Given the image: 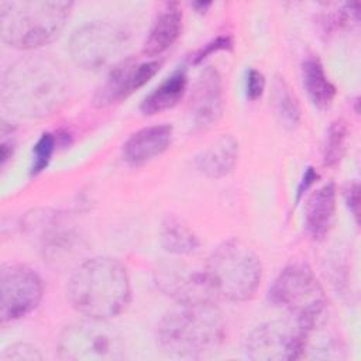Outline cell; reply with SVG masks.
<instances>
[{
	"mask_svg": "<svg viewBox=\"0 0 361 361\" xmlns=\"http://www.w3.org/2000/svg\"><path fill=\"white\" fill-rule=\"evenodd\" d=\"M0 94L3 107L11 114L24 118L44 117L63 103L66 76L49 58H23L4 72Z\"/></svg>",
	"mask_w": 361,
	"mask_h": 361,
	"instance_id": "obj_1",
	"label": "cell"
},
{
	"mask_svg": "<svg viewBox=\"0 0 361 361\" xmlns=\"http://www.w3.org/2000/svg\"><path fill=\"white\" fill-rule=\"evenodd\" d=\"M68 298L72 307L87 319L110 320L118 316L131 300L126 267L109 257L83 261L71 275Z\"/></svg>",
	"mask_w": 361,
	"mask_h": 361,
	"instance_id": "obj_2",
	"label": "cell"
},
{
	"mask_svg": "<svg viewBox=\"0 0 361 361\" xmlns=\"http://www.w3.org/2000/svg\"><path fill=\"white\" fill-rule=\"evenodd\" d=\"M226 323L214 302L179 303L158 324V341L171 355L199 358L224 341Z\"/></svg>",
	"mask_w": 361,
	"mask_h": 361,
	"instance_id": "obj_3",
	"label": "cell"
},
{
	"mask_svg": "<svg viewBox=\"0 0 361 361\" xmlns=\"http://www.w3.org/2000/svg\"><path fill=\"white\" fill-rule=\"evenodd\" d=\"M72 10L62 0H13L0 3V35L17 49H35L62 32Z\"/></svg>",
	"mask_w": 361,
	"mask_h": 361,
	"instance_id": "obj_4",
	"label": "cell"
},
{
	"mask_svg": "<svg viewBox=\"0 0 361 361\" xmlns=\"http://www.w3.org/2000/svg\"><path fill=\"white\" fill-rule=\"evenodd\" d=\"M216 298L245 302L257 292L262 268L255 252L238 240L220 244L203 265Z\"/></svg>",
	"mask_w": 361,
	"mask_h": 361,
	"instance_id": "obj_5",
	"label": "cell"
},
{
	"mask_svg": "<svg viewBox=\"0 0 361 361\" xmlns=\"http://www.w3.org/2000/svg\"><path fill=\"white\" fill-rule=\"evenodd\" d=\"M274 306L295 314L302 327L324 317L327 299L313 271L305 264L285 267L268 290Z\"/></svg>",
	"mask_w": 361,
	"mask_h": 361,
	"instance_id": "obj_6",
	"label": "cell"
},
{
	"mask_svg": "<svg viewBox=\"0 0 361 361\" xmlns=\"http://www.w3.org/2000/svg\"><path fill=\"white\" fill-rule=\"evenodd\" d=\"M107 320L89 319L66 326L58 338V354L69 361H116L124 357V345Z\"/></svg>",
	"mask_w": 361,
	"mask_h": 361,
	"instance_id": "obj_7",
	"label": "cell"
},
{
	"mask_svg": "<svg viewBox=\"0 0 361 361\" xmlns=\"http://www.w3.org/2000/svg\"><path fill=\"white\" fill-rule=\"evenodd\" d=\"M127 44L128 35L121 27L107 21H92L73 31L69 52L80 68L97 71L123 61Z\"/></svg>",
	"mask_w": 361,
	"mask_h": 361,
	"instance_id": "obj_8",
	"label": "cell"
},
{
	"mask_svg": "<svg viewBox=\"0 0 361 361\" xmlns=\"http://www.w3.org/2000/svg\"><path fill=\"white\" fill-rule=\"evenodd\" d=\"M305 330L295 320H272L255 327L245 340V354L257 361L302 358Z\"/></svg>",
	"mask_w": 361,
	"mask_h": 361,
	"instance_id": "obj_9",
	"label": "cell"
},
{
	"mask_svg": "<svg viewBox=\"0 0 361 361\" xmlns=\"http://www.w3.org/2000/svg\"><path fill=\"white\" fill-rule=\"evenodd\" d=\"M39 275L21 264H4L0 269V320L8 323L30 314L42 299Z\"/></svg>",
	"mask_w": 361,
	"mask_h": 361,
	"instance_id": "obj_10",
	"label": "cell"
},
{
	"mask_svg": "<svg viewBox=\"0 0 361 361\" xmlns=\"http://www.w3.org/2000/svg\"><path fill=\"white\" fill-rule=\"evenodd\" d=\"M159 66L161 62L157 59L137 61L134 58H124L110 68L104 82L94 93L93 104L96 107H106L126 99L134 90L144 86L159 71Z\"/></svg>",
	"mask_w": 361,
	"mask_h": 361,
	"instance_id": "obj_11",
	"label": "cell"
},
{
	"mask_svg": "<svg viewBox=\"0 0 361 361\" xmlns=\"http://www.w3.org/2000/svg\"><path fill=\"white\" fill-rule=\"evenodd\" d=\"M155 282L159 289L179 303L214 302L213 293L204 274V268H192L185 264H162L155 271Z\"/></svg>",
	"mask_w": 361,
	"mask_h": 361,
	"instance_id": "obj_12",
	"label": "cell"
},
{
	"mask_svg": "<svg viewBox=\"0 0 361 361\" xmlns=\"http://www.w3.org/2000/svg\"><path fill=\"white\" fill-rule=\"evenodd\" d=\"M223 113V85L214 68H206L197 78L190 97V114L196 127L213 126Z\"/></svg>",
	"mask_w": 361,
	"mask_h": 361,
	"instance_id": "obj_13",
	"label": "cell"
},
{
	"mask_svg": "<svg viewBox=\"0 0 361 361\" xmlns=\"http://www.w3.org/2000/svg\"><path fill=\"white\" fill-rule=\"evenodd\" d=\"M171 124L144 127L128 137L123 145V158L133 166H140L161 155L172 141Z\"/></svg>",
	"mask_w": 361,
	"mask_h": 361,
	"instance_id": "obj_14",
	"label": "cell"
},
{
	"mask_svg": "<svg viewBox=\"0 0 361 361\" xmlns=\"http://www.w3.org/2000/svg\"><path fill=\"white\" fill-rule=\"evenodd\" d=\"M182 8L178 3H166L155 16L142 45V54L154 58L175 44L182 32Z\"/></svg>",
	"mask_w": 361,
	"mask_h": 361,
	"instance_id": "obj_15",
	"label": "cell"
},
{
	"mask_svg": "<svg viewBox=\"0 0 361 361\" xmlns=\"http://www.w3.org/2000/svg\"><path fill=\"white\" fill-rule=\"evenodd\" d=\"M337 190L333 182L316 189L307 199L305 209V227L314 240H322L330 231L336 213Z\"/></svg>",
	"mask_w": 361,
	"mask_h": 361,
	"instance_id": "obj_16",
	"label": "cell"
},
{
	"mask_svg": "<svg viewBox=\"0 0 361 361\" xmlns=\"http://www.w3.org/2000/svg\"><path fill=\"white\" fill-rule=\"evenodd\" d=\"M238 159V142L233 135H220L196 158L195 165L207 178H223L228 175Z\"/></svg>",
	"mask_w": 361,
	"mask_h": 361,
	"instance_id": "obj_17",
	"label": "cell"
},
{
	"mask_svg": "<svg viewBox=\"0 0 361 361\" xmlns=\"http://www.w3.org/2000/svg\"><path fill=\"white\" fill-rule=\"evenodd\" d=\"M188 75L185 69H176L164 79L151 93H148L140 104V110L145 116L162 113L176 106L186 93Z\"/></svg>",
	"mask_w": 361,
	"mask_h": 361,
	"instance_id": "obj_18",
	"label": "cell"
},
{
	"mask_svg": "<svg viewBox=\"0 0 361 361\" xmlns=\"http://www.w3.org/2000/svg\"><path fill=\"white\" fill-rule=\"evenodd\" d=\"M302 83L310 102L319 109H329L336 96V87L330 82L322 62L309 56L302 63Z\"/></svg>",
	"mask_w": 361,
	"mask_h": 361,
	"instance_id": "obj_19",
	"label": "cell"
},
{
	"mask_svg": "<svg viewBox=\"0 0 361 361\" xmlns=\"http://www.w3.org/2000/svg\"><path fill=\"white\" fill-rule=\"evenodd\" d=\"M159 235L164 250L173 255H190L200 245L196 234L179 219L172 216L164 220Z\"/></svg>",
	"mask_w": 361,
	"mask_h": 361,
	"instance_id": "obj_20",
	"label": "cell"
},
{
	"mask_svg": "<svg viewBox=\"0 0 361 361\" xmlns=\"http://www.w3.org/2000/svg\"><path fill=\"white\" fill-rule=\"evenodd\" d=\"M271 99L279 121L288 128L296 127L300 121V106L295 93L283 78H276L274 80Z\"/></svg>",
	"mask_w": 361,
	"mask_h": 361,
	"instance_id": "obj_21",
	"label": "cell"
},
{
	"mask_svg": "<svg viewBox=\"0 0 361 361\" xmlns=\"http://www.w3.org/2000/svg\"><path fill=\"white\" fill-rule=\"evenodd\" d=\"M348 128L344 120H334L326 134L323 145V164L324 166H336L345 151Z\"/></svg>",
	"mask_w": 361,
	"mask_h": 361,
	"instance_id": "obj_22",
	"label": "cell"
},
{
	"mask_svg": "<svg viewBox=\"0 0 361 361\" xmlns=\"http://www.w3.org/2000/svg\"><path fill=\"white\" fill-rule=\"evenodd\" d=\"M54 151H55V135L52 133H42L31 151L30 173L31 175L41 173L48 166Z\"/></svg>",
	"mask_w": 361,
	"mask_h": 361,
	"instance_id": "obj_23",
	"label": "cell"
},
{
	"mask_svg": "<svg viewBox=\"0 0 361 361\" xmlns=\"http://www.w3.org/2000/svg\"><path fill=\"white\" fill-rule=\"evenodd\" d=\"M42 354L39 350L27 343H18L7 347L1 355V361H38L42 360Z\"/></svg>",
	"mask_w": 361,
	"mask_h": 361,
	"instance_id": "obj_24",
	"label": "cell"
},
{
	"mask_svg": "<svg viewBox=\"0 0 361 361\" xmlns=\"http://www.w3.org/2000/svg\"><path fill=\"white\" fill-rule=\"evenodd\" d=\"M233 47V39L228 35H220L214 39H212L210 42H207L206 45H203L196 55L193 56V63L197 65L200 62H203L209 55L217 52V51H224V49H230Z\"/></svg>",
	"mask_w": 361,
	"mask_h": 361,
	"instance_id": "obj_25",
	"label": "cell"
},
{
	"mask_svg": "<svg viewBox=\"0 0 361 361\" xmlns=\"http://www.w3.org/2000/svg\"><path fill=\"white\" fill-rule=\"evenodd\" d=\"M264 89H265V78L264 75L251 68L247 71V75H245V94L250 100H258L262 93H264Z\"/></svg>",
	"mask_w": 361,
	"mask_h": 361,
	"instance_id": "obj_26",
	"label": "cell"
},
{
	"mask_svg": "<svg viewBox=\"0 0 361 361\" xmlns=\"http://www.w3.org/2000/svg\"><path fill=\"white\" fill-rule=\"evenodd\" d=\"M0 137H1V142H0V162H1V166H6L7 161L11 158V155L14 152L16 142H14V130L4 120L1 121Z\"/></svg>",
	"mask_w": 361,
	"mask_h": 361,
	"instance_id": "obj_27",
	"label": "cell"
},
{
	"mask_svg": "<svg viewBox=\"0 0 361 361\" xmlns=\"http://www.w3.org/2000/svg\"><path fill=\"white\" fill-rule=\"evenodd\" d=\"M319 179V173L316 172V169L313 166H309L306 168L299 185H298V189H296V202L300 200V197L313 186V183Z\"/></svg>",
	"mask_w": 361,
	"mask_h": 361,
	"instance_id": "obj_28",
	"label": "cell"
},
{
	"mask_svg": "<svg viewBox=\"0 0 361 361\" xmlns=\"http://www.w3.org/2000/svg\"><path fill=\"white\" fill-rule=\"evenodd\" d=\"M345 202L347 206L350 209V212L353 213V216L355 217V220H358V209H360V188L358 183L354 182L348 186V189L345 190Z\"/></svg>",
	"mask_w": 361,
	"mask_h": 361,
	"instance_id": "obj_29",
	"label": "cell"
},
{
	"mask_svg": "<svg viewBox=\"0 0 361 361\" xmlns=\"http://www.w3.org/2000/svg\"><path fill=\"white\" fill-rule=\"evenodd\" d=\"M193 7L197 8L199 13H202V10L204 11L207 7H210V3H203V1H197V3H193Z\"/></svg>",
	"mask_w": 361,
	"mask_h": 361,
	"instance_id": "obj_30",
	"label": "cell"
}]
</instances>
